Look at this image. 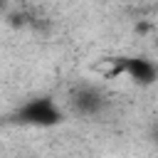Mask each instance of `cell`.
<instances>
[{
	"label": "cell",
	"mask_w": 158,
	"mask_h": 158,
	"mask_svg": "<svg viewBox=\"0 0 158 158\" xmlns=\"http://www.w3.org/2000/svg\"><path fill=\"white\" fill-rule=\"evenodd\" d=\"M116 67L121 74H126L128 79H133L141 86H151L158 79V64L148 57H123Z\"/></svg>",
	"instance_id": "cell-3"
},
{
	"label": "cell",
	"mask_w": 158,
	"mask_h": 158,
	"mask_svg": "<svg viewBox=\"0 0 158 158\" xmlns=\"http://www.w3.org/2000/svg\"><path fill=\"white\" fill-rule=\"evenodd\" d=\"M69 104H72V109H74L77 114H81V116H96V114H101V111L106 109L109 99H106V94H104L99 86H94V84H79V86L72 91Z\"/></svg>",
	"instance_id": "cell-2"
},
{
	"label": "cell",
	"mask_w": 158,
	"mask_h": 158,
	"mask_svg": "<svg viewBox=\"0 0 158 158\" xmlns=\"http://www.w3.org/2000/svg\"><path fill=\"white\" fill-rule=\"evenodd\" d=\"M15 121L22 126H32V128H52L64 121V109L59 106L54 96L42 94V96H32L25 104H20L15 111Z\"/></svg>",
	"instance_id": "cell-1"
},
{
	"label": "cell",
	"mask_w": 158,
	"mask_h": 158,
	"mask_svg": "<svg viewBox=\"0 0 158 158\" xmlns=\"http://www.w3.org/2000/svg\"><path fill=\"white\" fill-rule=\"evenodd\" d=\"M151 136H153V141H158V123L153 126V131H151Z\"/></svg>",
	"instance_id": "cell-4"
}]
</instances>
